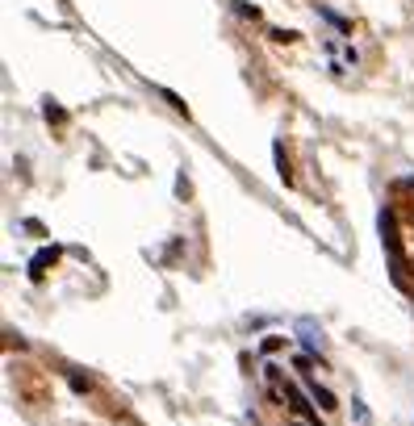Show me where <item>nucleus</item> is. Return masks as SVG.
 <instances>
[{
  "mask_svg": "<svg viewBox=\"0 0 414 426\" xmlns=\"http://www.w3.org/2000/svg\"><path fill=\"white\" fill-rule=\"evenodd\" d=\"M310 360H314V355H301V360H297V372H301L306 389H310V401L318 406L322 414H330V410H335L339 401H335V393H330V389H322L318 380H314V368H310Z\"/></svg>",
  "mask_w": 414,
  "mask_h": 426,
  "instance_id": "1",
  "label": "nucleus"
},
{
  "mask_svg": "<svg viewBox=\"0 0 414 426\" xmlns=\"http://www.w3.org/2000/svg\"><path fill=\"white\" fill-rule=\"evenodd\" d=\"M276 389H284V401L293 406V414H297V418H306V422L318 426V406H310V401H306V397L297 393V384H293V380H280Z\"/></svg>",
  "mask_w": 414,
  "mask_h": 426,
  "instance_id": "2",
  "label": "nucleus"
},
{
  "mask_svg": "<svg viewBox=\"0 0 414 426\" xmlns=\"http://www.w3.org/2000/svg\"><path fill=\"white\" fill-rule=\"evenodd\" d=\"M297 331H301V343H306V355H314V360H318V355H322V331H314V322H310V318H301V326H297Z\"/></svg>",
  "mask_w": 414,
  "mask_h": 426,
  "instance_id": "3",
  "label": "nucleus"
},
{
  "mask_svg": "<svg viewBox=\"0 0 414 426\" xmlns=\"http://www.w3.org/2000/svg\"><path fill=\"white\" fill-rule=\"evenodd\" d=\"M54 259H59V251H54V247H50V251H38V255H34V268H30V272H34V276H42V272L50 268V264H54Z\"/></svg>",
  "mask_w": 414,
  "mask_h": 426,
  "instance_id": "4",
  "label": "nucleus"
},
{
  "mask_svg": "<svg viewBox=\"0 0 414 426\" xmlns=\"http://www.w3.org/2000/svg\"><path fill=\"white\" fill-rule=\"evenodd\" d=\"M318 13L326 17V21H330V25H335V30H339V34H352V25H347V21H343L339 13H330V8H318Z\"/></svg>",
  "mask_w": 414,
  "mask_h": 426,
  "instance_id": "5",
  "label": "nucleus"
},
{
  "mask_svg": "<svg viewBox=\"0 0 414 426\" xmlns=\"http://www.w3.org/2000/svg\"><path fill=\"white\" fill-rule=\"evenodd\" d=\"M272 150H276V172H280V180L289 184V163H284V150H280V142H272Z\"/></svg>",
  "mask_w": 414,
  "mask_h": 426,
  "instance_id": "6",
  "label": "nucleus"
},
{
  "mask_svg": "<svg viewBox=\"0 0 414 426\" xmlns=\"http://www.w3.org/2000/svg\"><path fill=\"white\" fill-rule=\"evenodd\" d=\"M46 117H50V122H63V117H67V113H63V109H59V105H46Z\"/></svg>",
  "mask_w": 414,
  "mask_h": 426,
  "instance_id": "7",
  "label": "nucleus"
},
{
  "mask_svg": "<svg viewBox=\"0 0 414 426\" xmlns=\"http://www.w3.org/2000/svg\"><path fill=\"white\" fill-rule=\"evenodd\" d=\"M71 389H76V393H88V380H84V377H76V372H71Z\"/></svg>",
  "mask_w": 414,
  "mask_h": 426,
  "instance_id": "8",
  "label": "nucleus"
}]
</instances>
